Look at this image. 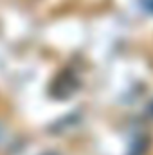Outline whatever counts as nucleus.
Masks as SVG:
<instances>
[{
  "instance_id": "1",
  "label": "nucleus",
  "mask_w": 153,
  "mask_h": 155,
  "mask_svg": "<svg viewBox=\"0 0 153 155\" xmlns=\"http://www.w3.org/2000/svg\"><path fill=\"white\" fill-rule=\"evenodd\" d=\"M43 155H58V153H52V152H50V153H43Z\"/></svg>"
}]
</instances>
